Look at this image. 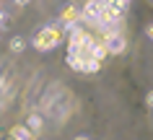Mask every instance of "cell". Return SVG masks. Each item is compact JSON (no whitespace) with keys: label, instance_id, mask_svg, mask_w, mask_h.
Instances as JSON below:
<instances>
[{"label":"cell","instance_id":"cell-4","mask_svg":"<svg viewBox=\"0 0 153 140\" xmlns=\"http://www.w3.org/2000/svg\"><path fill=\"white\" fill-rule=\"evenodd\" d=\"M104 47H106V52L109 55H122V52L127 50V39L122 36V31L120 34H112V36H104Z\"/></svg>","mask_w":153,"mask_h":140},{"label":"cell","instance_id":"cell-11","mask_svg":"<svg viewBox=\"0 0 153 140\" xmlns=\"http://www.w3.org/2000/svg\"><path fill=\"white\" fill-rule=\"evenodd\" d=\"M13 3H16V5H29L31 0H13Z\"/></svg>","mask_w":153,"mask_h":140},{"label":"cell","instance_id":"cell-9","mask_svg":"<svg viewBox=\"0 0 153 140\" xmlns=\"http://www.w3.org/2000/svg\"><path fill=\"white\" fill-rule=\"evenodd\" d=\"M68 65H70L73 70H81V65H83V57H78V55H68Z\"/></svg>","mask_w":153,"mask_h":140},{"label":"cell","instance_id":"cell-10","mask_svg":"<svg viewBox=\"0 0 153 140\" xmlns=\"http://www.w3.org/2000/svg\"><path fill=\"white\" fill-rule=\"evenodd\" d=\"M5 16H8V13H5V8H3V5H0V26L5 24Z\"/></svg>","mask_w":153,"mask_h":140},{"label":"cell","instance_id":"cell-13","mask_svg":"<svg viewBox=\"0 0 153 140\" xmlns=\"http://www.w3.org/2000/svg\"><path fill=\"white\" fill-rule=\"evenodd\" d=\"M120 3H130V0H120Z\"/></svg>","mask_w":153,"mask_h":140},{"label":"cell","instance_id":"cell-3","mask_svg":"<svg viewBox=\"0 0 153 140\" xmlns=\"http://www.w3.org/2000/svg\"><path fill=\"white\" fill-rule=\"evenodd\" d=\"M101 8H104V0H88L81 8V18H78V21H86V24L96 26V18H99V13H101Z\"/></svg>","mask_w":153,"mask_h":140},{"label":"cell","instance_id":"cell-14","mask_svg":"<svg viewBox=\"0 0 153 140\" xmlns=\"http://www.w3.org/2000/svg\"><path fill=\"white\" fill-rule=\"evenodd\" d=\"M8 140H13V138H8Z\"/></svg>","mask_w":153,"mask_h":140},{"label":"cell","instance_id":"cell-1","mask_svg":"<svg viewBox=\"0 0 153 140\" xmlns=\"http://www.w3.org/2000/svg\"><path fill=\"white\" fill-rule=\"evenodd\" d=\"M62 36H65V29H62V26H60V24H49V26H44V29L31 39V44L39 52H49V50H55L57 44L62 41Z\"/></svg>","mask_w":153,"mask_h":140},{"label":"cell","instance_id":"cell-7","mask_svg":"<svg viewBox=\"0 0 153 140\" xmlns=\"http://www.w3.org/2000/svg\"><path fill=\"white\" fill-rule=\"evenodd\" d=\"M24 47H26V41L21 39V36H13V39H10V52H24Z\"/></svg>","mask_w":153,"mask_h":140},{"label":"cell","instance_id":"cell-5","mask_svg":"<svg viewBox=\"0 0 153 140\" xmlns=\"http://www.w3.org/2000/svg\"><path fill=\"white\" fill-rule=\"evenodd\" d=\"M10 138L13 140H34V132L26 127V124H16L13 130H10Z\"/></svg>","mask_w":153,"mask_h":140},{"label":"cell","instance_id":"cell-8","mask_svg":"<svg viewBox=\"0 0 153 140\" xmlns=\"http://www.w3.org/2000/svg\"><path fill=\"white\" fill-rule=\"evenodd\" d=\"M29 130H31V132L42 130V117L39 114H31V117H29Z\"/></svg>","mask_w":153,"mask_h":140},{"label":"cell","instance_id":"cell-6","mask_svg":"<svg viewBox=\"0 0 153 140\" xmlns=\"http://www.w3.org/2000/svg\"><path fill=\"white\" fill-rule=\"evenodd\" d=\"M99 67H101V62L94 57H83V65H81V73H96Z\"/></svg>","mask_w":153,"mask_h":140},{"label":"cell","instance_id":"cell-12","mask_svg":"<svg viewBox=\"0 0 153 140\" xmlns=\"http://www.w3.org/2000/svg\"><path fill=\"white\" fill-rule=\"evenodd\" d=\"M75 140H88V138H83V135H78V138H75Z\"/></svg>","mask_w":153,"mask_h":140},{"label":"cell","instance_id":"cell-2","mask_svg":"<svg viewBox=\"0 0 153 140\" xmlns=\"http://www.w3.org/2000/svg\"><path fill=\"white\" fill-rule=\"evenodd\" d=\"M78 18H81V5H78V3H68V5L60 10V26H62V29L75 26Z\"/></svg>","mask_w":153,"mask_h":140}]
</instances>
